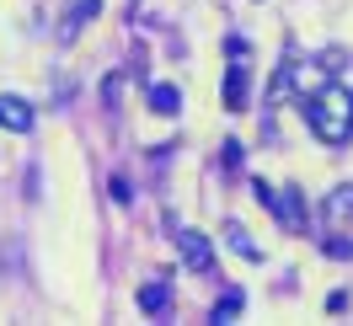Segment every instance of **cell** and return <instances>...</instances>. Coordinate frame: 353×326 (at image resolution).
Listing matches in <instances>:
<instances>
[{
    "mask_svg": "<svg viewBox=\"0 0 353 326\" xmlns=\"http://www.w3.org/2000/svg\"><path fill=\"white\" fill-rule=\"evenodd\" d=\"M300 112H305L310 134L321 139V145H348L353 139V91L343 81H321V86H310L300 96Z\"/></svg>",
    "mask_w": 353,
    "mask_h": 326,
    "instance_id": "obj_1",
    "label": "cell"
},
{
    "mask_svg": "<svg viewBox=\"0 0 353 326\" xmlns=\"http://www.w3.org/2000/svg\"><path fill=\"white\" fill-rule=\"evenodd\" d=\"M252 193L268 203V214L279 219L284 230H305V203H300V193H294V187H284V193H279V187H268V182H252Z\"/></svg>",
    "mask_w": 353,
    "mask_h": 326,
    "instance_id": "obj_2",
    "label": "cell"
},
{
    "mask_svg": "<svg viewBox=\"0 0 353 326\" xmlns=\"http://www.w3.org/2000/svg\"><path fill=\"white\" fill-rule=\"evenodd\" d=\"M172 230H176V252H182V262H188L193 273H203V278H214V246H209V236L193 230V225H176V219H172Z\"/></svg>",
    "mask_w": 353,
    "mask_h": 326,
    "instance_id": "obj_3",
    "label": "cell"
},
{
    "mask_svg": "<svg viewBox=\"0 0 353 326\" xmlns=\"http://www.w3.org/2000/svg\"><path fill=\"white\" fill-rule=\"evenodd\" d=\"M32 123H38V112L27 108L22 96L0 91V129H11V134H32Z\"/></svg>",
    "mask_w": 353,
    "mask_h": 326,
    "instance_id": "obj_4",
    "label": "cell"
},
{
    "mask_svg": "<svg viewBox=\"0 0 353 326\" xmlns=\"http://www.w3.org/2000/svg\"><path fill=\"white\" fill-rule=\"evenodd\" d=\"M246 96H252V70L236 59V65L225 70V112H241V108H246Z\"/></svg>",
    "mask_w": 353,
    "mask_h": 326,
    "instance_id": "obj_5",
    "label": "cell"
},
{
    "mask_svg": "<svg viewBox=\"0 0 353 326\" xmlns=\"http://www.w3.org/2000/svg\"><path fill=\"white\" fill-rule=\"evenodd\" d=\"M139 310H145V316H166V310H172V283L161 278V273L139 289Z\"/></svg>",
    "mask_w": 353,
    "mask_h": 326,
    "instance_id": "obj_6",
    "label": "cell"
},
{
    "mask_svg": "<svg viewBox=\"0 0 353 326\" xmlns=\"http://www.w3.org/2000/svg\"><path fill=\"white\" fill-rule=\"evenodd\" d=\"M145 96H150V108L161 112V118H176V112H182V91H176L172 81H150Z\"/></svg>",
    "mask_w": 353,
    "mask_h": 326,
    "instance_id": "obj_7",
    "label": "cell"
},
{
    "mask_svg": "<svg viewBox=\"0 0 353 326\" xmlns=\"http://www.w3.org/2000/svg\"><path fill=\"white\" fill-rule=\"evenodd\" d=\"M321 214H327V225H348L353 219V187H332L327 203H321Z\"/></svg>",
    "mask_w": 353,
    "mask_h": 326,
    "instance_id": "obj_8",
    "label": "cell"
},
{
    "mask_svg": "<svg viewBox=\"0 0 353 326\" xmlns=\"http://www.w3.org/2000/svg\"><path fill=\"white\" fill-rule=\"evenodd\" d=\"M225 246H230L236 257H246V262H263V246L246 236V225H225Z\"/></svg>",
    "mask_w": 353,
    "mask_h": 326,
    "instance_id": "obj_9",
    "label": "cell"
},
{
    "mask_svg": "<svg viewBox=\"0 0 353 326\" xmlns=\"http://www.w3.org/2000/svg\"><path fill=\"white\" fill-rule=\"evenodd\" d=\"M241 310H246V294H241V289H230V294H225V300L209 310V326H230Z\"/></svg>",
    "mask_w": 353,
    "mask_h": 326,
    "instance_id": "obj_10",
    "label": "cell"
},
{
    "mask_svg": "<svg viewBox=\"0 0 353 326\" xmlns=\"http://www.w3.org/2000/svg\"><path fill=\"white\" fill-rule=\"evenodd\" d=\"M321 257L348 262V257H353V241H348V236H321Z\"/></svg>",
    "mask_w": 353,
    "mask_h": 326,
    "instance_id": "obj_11",
    "label": "cell"
},
{
    "mask_svg": "<svg viewBox=\"0 0 353 326\" xmlns=\"http://www.w3.org/2000/svg\"><path fill=\"white\" fill-rule=\"evenodd\" d=\"M97 11H102L97 0H81V6H75V17L65 22V32H59V38H75V32H81V22H86V17H97Z\"/></svg>",
    "mask_w": 353,
    "mask_h": 326,
    "instance_id": "obj_12",
    "label": "cell"
},
{
    "mask_svg": "<svg viewBox=\"0 0 353 326\" xmlns=\"http://www.w3.org/2000/svg\"><path fill=\"white\" fill-rule=\"evenodd\" d=\"M102 102H108V108L123 102V75H108V81H102Z\"/></svg>",
    "mask_w": 353,
    "mask_h": 326,
    "instance_id": "obj_13",
    "label": "cell"
},
{
    "mask_svg": "<svg viewBox=\"0 0 353 326\" xmlns=\"http://www.w3.org/2000/svg\"><path fill=\"white\" fill-rule=\"evenodd\" d=\"M108 193H112V203H118V209H129V203H134V193H129V182H123V176H112Z\"/></svg>",
    "mask_w": 353,
    "mask_h": 326,
    "instance_id": "obj_14",
    "label": "cell"
}]
</instances>
